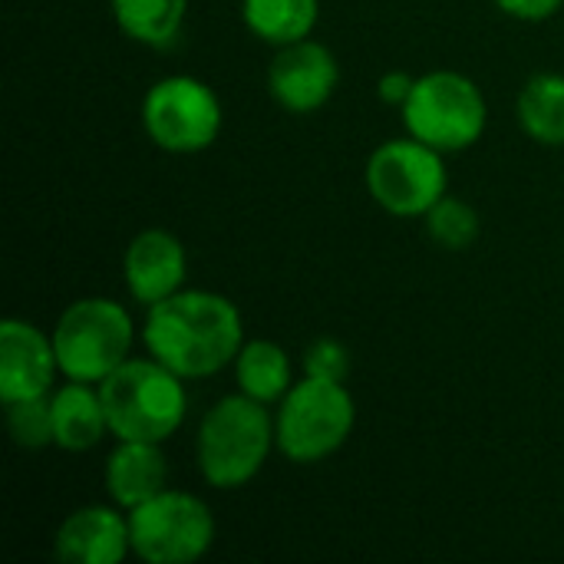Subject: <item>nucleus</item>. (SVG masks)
Wrapping results in <instances>:
<instances>
[{
  "label": "nucleus",
  "mask_w": 564,
  "mask_h": 564,
  "mask_svg": "<svg viewBox=\"0 0 564 564\" xmlns=\"http://www.w3.org/2000/svg\"><path fill=\"white\" fill-rule=\"evenodd\" d=\"M142 340L149 357L182 380H202L235 364L245 347V324L225 294L182 288L149 307Z\"/></svg>",
  "instance_id": "1"
},
{
  "label": "nucleus",
  "mask_w": 564,
  "mask_h": 564,
  "mask_svg": "<svg viewBox=\"0 0 564 564\" xmlns=\"http://www.w3.org/2000/svg\"><path fill=\"white\" fill-rule=\"evenodd\" d=\"M96 387L116 440L165 443L188 410L182 377L155 357H129Z\"/></svg>",
  "instance_id": "2"
},
{
  "label": "nucleus",
  "mask_w": 564,
  "mask_h": 564,
  "mask_svg": "<svg viewBox=\"0 0 564 564\" xmlns=\"http://www.w3.org/2000/svg\"><path fill=\"white\" fill-rule=\"evenodd\" d=\"M278 446L268 403L245 393L218 400L198 426V469L208 486L228 492L248 486Z\"/></svg>",
  "instance_id": "3"
},
{
  "label": "nucleus",
  "mask_w": 564,
  "mask_h": 564,
  "mask_svg": "<svg viewBox=\"0 0 564 564\" xmlns=\"http://www.w3.org/2000/svg\"><path fill=\"white\" fill-rule=\"evenodd\" d=\"M132 340L135 334L129 311L106 297L73 301L53 327L59 373L79 383H102L112 370H119L132 357Z\"/></svg>",
  "instance_id": "4"
},
{
  "label": "nucleus",
  "mask_w": 564,
  "mask_h": 564,
  "mask_svg": "<svg viewBox=\"0 0 564 564\" xmlns=\"http://www.w3.org/2000/svg\"><path fill=\"white\" fill-rule=\"evenodd\" d=\"M357 406L340 380L304 377L297 380L274 416L278 449L301 466L334 456L354 433Z\"/></svg>",
  "instance_id": "5"
},
{
  "label": "nucleus",
  "mask_w": 564,
  "mask_h": 564,
  "mask_svg": "<svg viewBox=\"0 0 564 564\" xmlns=\"http://www.w3.org/2000/svg\"><path fill=\"white\" fill-rule=\"evenodd\" d=\"M403 122L413 139L446 152H463L476 145L489 122V106L482 89L453 69H436L416 79L410 99L403 102Z\"/></svg>",
  "instance_id": "6"
},
{
  "label": "nucleus",
  "mask_w": 564,
  "mask_h": 564,
  "mask_svg": "<svg viewBox=\"0 0 564 564\" xmlns=\"http://www.w3.org/2000/svg\"><path fill=\"white\" fill-rule=\"evenodd\" d=\"M443 152L420 139H390L367 159V188L373 202L397 218H423L446 195Z\"/></svg>",
  "instance_id": "7"
},
{
  "label": "nucleus",
  "mask_w": 564,
  "mask_h": 564,
  "mask_svg": "<svg viewBox=\"0 0 564 564\" xmlns=\"http://www.w3.org/2000/svg\"><path fill=\"white\" fill-rule=\"evenodd\" d=\"M129 539L142 562L192 564L212 549L215 519L198 496L165 489L129 509Z\"/></svg>",
  "instance_id": "8"
},
{
  "label": "nucleus",
  "mask_w": 564,
  "mask_h": 564,
  "mask_svg": "<svg viewBox=\"0 0 564 564\" xmlns=\"http://www.w3.org/2000/svg\"><path fill=\"white\" fill-rule=\"evenodd\" d=\"M145 135L172 155L208 149L221 132V102L195 76H165L142 99Z\"/></svg>",
  "instance_id": "9"
},
{
  "label": "nucleus",
  "mask_w": 564,
  "mask_h": 564,
  "mask_svg": "<svg viewBox=\"0 0 564 564\" xmlns=\"http://www.w3.org/2000/svg\"><path fill=\"white\" fill-rule=\"evenodd\" d=\"M340 83V66L324 43L297 40L278 50L268 66V89L288 112L321 109Z\"/></svg>",
  "instance_id": "10"
},
{
  "label": "nucleus",
  "mask_w": 564,
  "mask_h": 564,
  "mask_svg": "<svg viewBox=\"0 0 564 564\" xmlns=\"http://www.w3.org/2000/svg\"><path fill=\"white\" fill-rule=\"evenodd\" d=\"M56 350L53 337H46L30 321L7 317L0 324V400H33L50 397L53 377H56Z\"/></svg>",
  "instance_id": "11"
},
{
  "label": "nucleus",
  "mask_w": 564,
  "mask_h": 564,
  "mask_svg": "<svg viewBox=\"0 0 564 564\" xmlns=\"http://www.w3.org/2000/svg\"><path fill=\"white\" fill-rule=\"evenodd\" d=\"M185 271H188V258H185L182 241L162 228H149L142 235H135L122 258L126 288L145 307L182 291Z\"/></svg>",
  "instance_id": "12"
},
{
  "label": "nucleus",
  "mask_w": 564,
  "mask_h": 564,
  "mask_svg": "<svg viewBox=\"0 0 564 564\" xmlns=\"http://www.w3.org/2000/svg\"><path fill=\"white\" fill-rule=\"evenodd\" d=\"M119 509V506H116ZM109 506H86L66 516L56 532V555L66 564H119L132 552L129 516Z\"/></svg>",
  "instance_id": "13"
},
{
  "label": "nucleus",
  "mask_w": 564,
  "mask_h": 564,
  "mask_svg": "<svg viewBox=\"0 0 564 564\" xmlns=\"http://www.w3.org/2000/svg\"><path fill=\"white\" fill-rule=\"evenodd\" d=\"M165 482H169V463L162 443L119 440V446L106 459V492L112 506L126 512L165 492Z\"/></svg>",
  "instance_id": "14"
},
{
  "label": "nucleus",
  "mask_w": 564,
  "mask_h": 564,
  "mask_svg": "<svg viewBox=\"0 0 564 564\" xmlns=\"http://www.w3.org/2000/svg\"><path fill=\"white\" fill-rule=\"evenodd\" d=\"M50 410H53V443L66 453H86L109 433L106 406L99 387L93 390V383H79V380L63 383L50 397Z\"/></svg>",
  "instance_id": "15"
},
{
  "label": "nucleus",
  "mask_w": 564,
  "mask_h": 564,
  "mask_svg": "<svg viewBox=\"0 0 564 564\" xmlns=\"http://www.w3.org/2000/svg\"><path fill=\"white\" fill-rule=\"evenodd\" d=\"M245 26L274 46L307 40L321 17V0H241Z\"/></svg>",
  "instance_id": "16"
},
{
  "label": "nucleus",
  "mask_w": 564,
  "mask_h": 564,
  "mask_svg": "<svg viewBox=\"0 0 564 564\" xmlns=\"http://www.w3.org/2000/svg\"><path fill=\"white\" fill-rule=\"evenodd\" d=\"M235 377L245 397L258 403H281L291 383V360L274 340H248L235 357Z\"/></svg>",
  "instance_id": "17"
},
{
  "label": "nucleus",
  "mask_w": 564,
  "mask_h": 564,
  "mask_svg": "<svg viewBox=\"0 0 564 564\" xmlns=\"http://www.w3.org/2000/svg\"><path fill=\"white\" fill-rule=\"evenodd\" d=\"M519 126L539 145H564V76L535 73L519 93Z\"/></svg>",
  "instance_id": "18"
},
{
  "label": "nucleus",
  "mask_w": 564,
  "mask_h": 564,
  "mask_svg": "<svg viewBox=\"0 0 564 564\" xmlns=\"http://www.w3.org/2000/svg\"><path fill=\"white\" fill-rule=\"evenodd\" d=\"M119 30L145 46H169L182 23L188 0H109Z\"/></svg>",
  "instance_id": "19"
},
{
  "label": "nucleus",
  "mask_w": 564,
  "mask_h": 564,
  "mask_svg": "<svg viewBox=\"0 0 564 564\" xmlns=\"http://www.w3.org/2000/svg\"><path fill=\"white\" fill-rule=\"evenodd\" d=\"M423 218L430 238L446 251H466L479 238V212L456 195H443Z\"/></svg>",
  "instance_id": "20"
},
{
  "label": "nucleus",
  "mask_w": 564,
  "mask_h": 564,
  "mask_svg": "<svg viewBox=\"0 0 564 564\" xmlns=\"http://www.w3.org/2000/svg\"><path fill=\"white\" fill-rule=\"evenodd\" d=\"M7 430L20 449H40L53 443V410L50 397L7 403Z\"/></svg>",
  "instance_id": "21"
},
{
  "label": "nucleus",
  "mask_w": 564,
  "mask_h": 564,
  "mask_svg": "<svg viewBox=\"0 0 564 564\" xmlns=\"http://www.w3.org/2000/svg\"><path fill=\"white\" fill-rule=\"evenodd\" d=\"M304 370H307V377L340 380V383H344V377H347V370H350V354H347L344 344L324 337V340H317V344L307 347V354H304Z\"/></svg>",
  "instance_id": "22"
},
{
  "label": "nucleus",
  "mask_w": 564,
  "mask_h": 564,
  "mask_svg": "<svg viewBox=\"0 0 564 564\" xmlns=\"http://www.w3.org/2000/svg\"><path fill=\"white\" fill-rule=\"evenodd\" d=\"M564 0H496V7L516 20H525V23H542L549 17H555L562 10Z\"/></svg>",
  "instance_id": "23"
},
{
  "label": "nucleus",
  "mask_w": 564,
  "mask_h": 564,
  "mask_svg": "<svg viewBox=\"0 0 564 564\" xmlns=\"http://www.w3.org/2000/svg\"><path fill=\"white\" fill-rule=\"evenodd\" d=\"M413 86H416V79L410 76V73H387L383 79H380V99L383 102H390V106H403L406 99H410V93H413Z\"/></svg>",
  "instance_id": "24"
}]
</instances>
